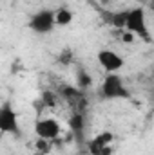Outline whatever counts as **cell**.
I'll return each mask as SVG.
<instances>
[{
  "instance_id": "obj_12",
  "label": "cell",
  "mask_w": 154,
  "mask_h": 155,
  "mask_svg": "<svg viewBox=\"0 0 154 155\" xmlns=\"http://www.w3.org/2000/svg\"><path fill=\"white\" fill-rule=\"evenodd\" d=\"M56 61H58L60 65H71V63L75 61V52H73V49H69V47L62 49V52L58 54Z\"/></svg>"
},
{
  "instance_id": "obj_6",
  "label": "cell",
  "mask_w": 154,
  "mask_h": 155,
  "mask_svg": "<svg viewBox=\"0 0 154 155\" xmlns=\"http://www.w3.org/2000/svg\"><path fill=\"white\" fill-rule=\"evenodd\" d=\"M35 134L38 139H44V141H54L60 137L62 134V126L56 119L53 117H44V119H37L35 123Z\"/></svg>"
},
{
  "instance_id": "obj_10",
  "label": "cell",
  "mask_w": 154,
  "mask_h": 155,
  "mask_svg": "<svg viewBox=\"0 0 154 155\" xmlns=\"http://www.w3.org/2000/svg\"><path fill=\"white\" fill-rule=\"evenodd\" d=\"M73 22V11L69 7H60L54 11V24L56 25H69Z\"/></svg>"
},
{
  "instance_id": "obj_11",
  "label": "cell",
  "mask_w": 154,
  "mask_h": 155,
  "mask_svg": "<svg viewBox=\"0 0 154 155\" xmlns=\"http://www.w3.org/2000/svg\"><path fill=\"white\" fill-rule=\"evenodd\" d=\"M40 101H42V105H44L45 108H54L58 99H56V94H54V92H51V90H44L42 96H40Z\"/></svg>"
},
{
  "instance_id": "obj_13",
  "label": "cell",
  "mask_w": 154,
  "mask_h": 155,
  "mask_svg": "<svg viewBox=\"0 0 154 155\" xmlns=\"http://www.w3.org/2000/svg\"><path fill=\"white\" fill-rule=\"evenodd\" d=\"M37 150L40 155H45L51 152V141H44V139H37Z\"/></svg>"
},
{
  "instance_id": "obj_5",
  "label": "cell",
  "mask_w": 154,
  "mask_h": 155,
  "mask_svg": "<svg viewBox=\"0 0 154 155\" xmlns=\"http://www.w3.org/2000/svg\"><path fill=\"white\" fill-rule=\"evenodd\" d=\"M113 143H114V134L113 132H100L91 141H85L87 150H89L91 155H113L114 153Z\"/></svg>"
},
{
  "instance_id": "obj_3",
  "label": "cell",
  "mask_w": 154,
  "mask_h": 155,
  "mask_svg": "<svg viewBox=\"0 0 154 155\" xmlns=\"http://www.w3.org/2000/svg\"><path fill=\"white\" fill-rule=\"evenodd\" d=\"M29 29L35 35H49L56 24H54V9H40L29 18Z\"/></svg>"
},
{
  "instance_id": "obj_8",
  "label": "cell",
  "mask_w": 154,
  "mask_h": 155,
  "mask_svg": "<svg viewBox=\"0 0 154 155\" xmlns=\"http://www.w3.org/2000/svg\"><path fill=\"white\" fill-rule=\"evenodd\" d=\"M69 132L78 144H85V132H87V114L85 112H71L67 121Z\"/></svg>"
},
{
  "instance_id": "obj_2",
  "label": "cell",
  "mask_w": 154,
  "mask_h": 155,
  "mask_svg": "<svg viewBox=\"0 0 154 155\" xmlns=\"http://www.w3.org/2000/svg\"><path fill=\"white\" fill-rule=\"evenodd\" d=\"M100 97L102 99H129L131 97V90L125 87L123 78L118 72H109L103 78L102 87H100Z\"/></svg>"
},
{
  "instance_id": "obj_4",
  "label": "cell",
  "mask_w": 154,
  "mask_h": 155,
  "mask_svg": "<svg viewBox=\"0 0 154 155\" xmlns=\"http://www.w3.org/2000/svg\"><path fill=\"white\" fill-rule=\"evenodd\" d=\"M0 134H9V135H20V123L18 114L15 112L13 105L9 101L0 105Z\"/></svg>"
},
{
  "instance_id": "obj_7",
  "label": "cell",
  "mask_w": 154,
  "mask_h": 155,
  "mask_svg": "<svg viewBox=\"0 0 154 155\" xmlns=\"http://www.w3.org/2000/svg\"><path fill=\"white\" fill-rule=\"evenodd\" d=\"M96 60H98L100 67H102L107 74H109V72H118V71L123 67V63H125V60H123L116 51H113V49H102V51H98Z\"/></svg>"
},
{
  "instance_id": "obj_1",
  "label": "cell",
  "mask_w": 154,
  "mask_h": 155,
  "mask_svg": "<svg viewBox=\"0 0 154 155\" xmlns=\"http://www.w3.org/2000/svg\"><path fill=\"white\" fill-rule=\"evenodd\" d=\"M123 29L134 36L151 41V35H149V27H147V16H145V9L142 5L125 9V25Z\"/></svg>"
},
{
  "instance_id": "obj_9",
  "label": "cell",
  "mask_w": 154,
  "mask_h": 155,
  "mask_svg": "<svg viewBox=\"0 0 154 155\" xmlns=\"http://www.w3.org/2000/svg\"><path fill=\"white\" fill-rule=\"evenodd\" d=\"M91 87H93V78H91V74H89L83 67H78V71H76V88L87 94V90H89Z\"/></svg>"
}]
</instances>
